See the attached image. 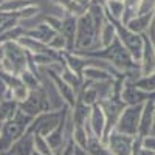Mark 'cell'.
Instances as JSON below:
<instances>
[{
	"mask_svg": "<svg viewBox=\"0 0 155 155\" xmlns=\"http://www.w3.org/2000/svg\"><path fill=\"white\" fill-rule=\"evenodd\" d=\"M73 53L78 54V56H82V58H93V59L104 61L109 65H112L113 68L121 71L123 74L134 70L135 67H140L134 62L130 53H129L126 50V47L121 44L118 36H116L113 39V42L106 48H95V50H88V51H73Z\"/></svg>",
	"mask_w": 155,
	"mask_h": 155,
	"instance_id": "obj_1",
	"label": "cell"
},
{
	"mask_svg": "<svg viewBox=\"0 0 155 155\" xmlns=\"http://www.w3.org/2000/svg\"><path fill=\"white\" fill-rule=\"evenodd\" d=\"M31 121H33V116H28L20 109L14 113L12 118L3 121L2 135H0V155L8 153L11 146L14 144L23 134H27Z\"/></svg>",
	"mask_w": 155,
	"mask_h": 155,
	"instance_id": "obj_2",
	"label": "cell"
},
{
	"mask_svg": "<svg viewBox=\"0 0 155 155\" xmlns=\"http://www.w3.org/2000/svg\"><path fill=\"white\" fill-rule=\"evenodd\" d=\"M95 48H98V34H96L92 17H90L88 12H85L84 16L78 17L76 41H74L73 51H88V50H95Z\"/></svg>",
	"mask_w": 155,
	"mask_h": 155,
	"instance_id": "obj_3",
	"label": "cell"
},
{
	"mask_svg": "<svg viewBox=\"0 0 155 155\" xmlns=\"http://www.w3.org/2000/svg\"><path fill=\"white\" fill-rule=\"evenodd\" d=\"M70 113V107H64L61 110H50L44 112L41 115H37L36 118H33L30 127H28V134H39L42 137H47L50 132H53L54 129L59 126V123L65 118Z\"/></svg>",
	"mask_w": 155,
	"mask_h": 155,
	"instance_id": "obj_4",
	"label": "cell"
},
{
	"mask_svg": "<svg viewBox=\"0 0 155 155\" xmlns=\"http://www.w3.org/2000/svg\"><path fill=\"white\" fill-rule=\"evenodd\" d=\"M110 20V19H107ZM113 25H115V30H116V36L121 41V44L126 47V50L130 53L134 62L137 65H140V61H141V56H143V36L140 34H135L132 33L130 30H127L121 22H115V20H110Z\"/></svg>",
	"mask_w": 155,
	"mask_h": 155,
	"instance_id": "obj_5",
	"label": "cell"
},
{
	"mask_svg": "<svg viewBox=\"0 0 155 155\" xmlns=\"http://www.w3.org/2000/svg\"><path fill=\"white\" fill-rule=\"evenodd\" d=\"M141 112H143V106H126L115 126V132H120L129 137H137Z\"/></svg>",
	"mask_w": 155,
	"mask_h": 155,
	"instance_id": "obj_6",
	"label": "cell"
},
{
	"mask_svg": "<svg viewBox=\"0 0 155 155\" xmlns=\"http://www.w3.org/2000/svg\"><path fill=\"white\" fill-rule=\"evenodd\" d=\"M98 104L102 109L104 116H106V134H104V138H102V141H106V138L115 130V126L118 123V118H120V115L126 106L121 101L120 95H112L107 99L99 101Z\"/></svg>",
	"mask_w": 155,
	"mask_h": 155,
	"instance_id": "obj_7",
	"label": "cell"
},
{
	"mask_svg": "<svg viewBox=\"0 0 155 155\" xmlns=\"http://www.w3.org/2000/svg\"><path fill=\"white\" fill-rule=\"evenodd\" d=\"M19 109L23 113H27L28 116H33V118H36L37 115H41L44 112L53 110V109H51V104H50V99H48L45 90H44V87L31 90L28 99L25 101V102H22V104L19 106Z\"/></svg>",
	"mask_w": 155,
	"mask_h": 155,
	"instance_id": "obj_8",
	"label": "cell"
},
{
	"mask_svg": "<svg viewBox=\"0 0 155 155\" xmlns=\"http://www.w3.org/2000/svg\"><path fill=\"white\" fill-rule=\"evenodd\" d=\"M41 71L48 78L51 82H53V85L56 87L59 96L62 98L64 102H65V106L70 107V109H73L74 104H76V99H78V93L74 92V90L65 81H62V78L54 70H51V68H41Z\"/></svg>",
	"mask_w": 155,
	"mask_h": 155,
	"instance_id": "obj_9",
	"label": "cell"
},
{
	"mask_svg": "<svg viewBox=\"0 0 155 155\" xmlns=\"http://www.w3.org/2000/svg\"><path fill=\"white\" fill-rule=\"evenodd\" d=\"M3 48H5V58L11 62V65L14 67V71H16L17 76L23 70H27L30 53H27L17 42H8V44L3 45Z\"/></svg>",
	"mask_w": 155,
	"mask_h": 155,
	"instance_id": "obj_10",
	"label": "cell"
},
{
	"mask_svg": "<svg viewBox=\"0 0 155 155\" xmlns=\"http://www.w3.org/2000/svg\"><path fill=\"white\" fill-rule=\"evenodd\" d=\"M120 98L124 102V106H144L147 101L155 99V95L146 93L143 90H140L138 87H135L132 82L124 81Z\"/></svg>",
	"mask_w": 155,
	"mask_h": 155,
	"instance_id": "obj_11",
	"label": "cell"
},
{
	"mask_svg": "<svg viewBox=\"0 0 155 155\" xmlns=\"http://www.w3.org/2000/svg\"><path fill=\"white\" fill-rule=\"evenodd\" d=\"M104 143L107 144L112 155H132V143L134 137H129L120 132H112Z\"/></svg>",
	"mask_w": 155,
	"mask_h": 155,
	"instance_id": "obj_12",
	"label": "cell"
},
{
	"mask_svg": "<svg viewBox=\"0 0 155 155\" xmlns=\"http://www.w3.org/2000/svg\"><path fill=\"white\" fill-rule=\"evenodd\" d=\"M85 129L90 137H95L98 140L104 138L106 134V116L104 112L99 107V104H95L92 107V112H90V118L85 124Z\"/></svg>",
	"mask_w": 155,
	"mask_h": 155,
	"instance_id": "obj_13",
	"label": "cell"
},
{
	"mask_svg": "<svg viewBox=\"0 0 155 155\" xmlns=\"http://www.w3.org/2000/svg\"><path fill=\"white\" fill-rule=\"evenodd\" d=\"M143 56L140 61V71L141 76H147L155 73V47L149 41L147 34H143Z\"/></svg>",
	"mask_w": 155,
	"mask_h": 155,
	"instance_id": "obj_14",
	"label": "cell"
},
{
	"mask_svg": "<svg viewBox=\"0 0 155 155\" xmlns=\"http://www.w3.org/2000/svg\"><path fill=\"white\" fill-rule=\"evenodd\" d=\"M76 27H78V17H73L70 14H64L62 17V28L61 34L67 41V51L71 53L74 50V41H76Z\"/></svg>",
	"mask_w": 155,
	"mask_h": 155,
	"instance_id": "obj_15",
	"label": "cell"
},
{
	"mask_svg": "<svg viewBox=\"0 0 155 155\" xmlns=\"http://www.w3.org/2000/svg\"><path fill=\"white\" fill-rule=\"evenodd\" d=\"M153 112H155V99L147 101L143 106L140 118V127H138V135L140 137H147L152 132V124H153Z\"/></svg>",
	"mask_w": 155,
	"mask_h": 155,
	"instance_id": "obj_16",
	"label": "cell"
},
{
	"mask_svg": "<svg viewBox=\"0 0 155 155\" xmlns=\"http://www.w3.org/2000/svg\"><path fill=\"white\" fill-rule=\"evenodd\" d=\"M5 155H34V135L23 134Z\"/></svg>",
	"mask_w": 155,
	"mask_h": 155,
	"instance_id": "obj_17",
	"label": "cell"
},
{
	"mask_svg": "<svg viewBox=\"0 0 155 155\" xmlns=\"http://www.w3.org/2000/svg\"><path fill=\"white\" fill-rule=\"evenodd\" d=\"M25 36H28L31 39H36V41L48 45V42L56 36V31L53 28H50L47 23H39L33 28H25Z\"/></svg>",
	"mask_w": 155,
	"mask_h": 155,
	"instance_id": "obj_18",
	"label": "cell"
},
{
	"mask_svg": "<svg viewBox=\"0 0 155 155\" xmlns=\"http://www.w3.org/2000/svg\"><path fill=\"white\" fill-rule=\"evenodd\" d=\"M78 99L81 102H84L85 106L93 107L95 104L99 102V96H98V90H96V84L90 82V81H82V87L78 93Z\"/></svg>",
	"mask_w": 155,
	"mask_h": 155,
	"instance_id": "obj_19",
	"label": "cell"
},
{
	"mask_svg": "<svg viewBox=\"0 0 155 155\" xmlns=\"http://www.w3.org/2000/svg\"><path fill=\"white\" fill-rule=\"evenodd\" d=\"M90 112H92V107L85 106L84 102H81L79 99H76V104L73 109H70V120L71 124L76 126H85L88 118H90Z\"/></svg>",
	"mask_w": 155,
	"mask_h": 155,
	"instance_id": "obj_20",
	"label": "cell"
},
{
	"mask_svg": "<svg viewBox=\"0 0 155 155\" xmlns=\"http://www.w3.org/2000/svg\"><path fill=\"white\" fill-rule=\"evenodd\" d=\"M17 44L25 51H27V53H30L31 56H34V54H45V53H50V51H51L48 48V45L36 41V39H31L28 36H22L19 41H17Z\"/></svg>",
	"mask_w": 155,
	"mask_h": 155,
	"instance_id": "obj_21",
	"label": "cell"
},
{
	"mask_svg": "<svg viewBox=\"0 0 155 155\" xmlns=\"http://www.w3.org/2000/svg\"><path fill=\"white\" fill-rule=\"evenodd\" d=\"M150 19H152V12H150V14H138V16H135L134 19L129 20L124 27H126L127 30H130L132 33H135V34L143 36V34H146L147 30H149Z\"/></svg>",
	"mask_w": 155,
	"mask_h": 155,
	"instance_id": "obj_22",
	"label": "cell"
},
{
	"mask_svg": "<svg viewBox=\"0 0 155 155\" xmlns=\"http://www.w3.org/2000/svg\"><path fill=\"white\" fill-rule=\"evenodd\" d=\"M34 3L33 0H2L0 2V16H12L19 11Z\"/></svg>",
	"mask_w": 155,
	"mask_h": 155,
	"instance_id": "obj_23",
	"label": "cell"
},
{
	"mask_svg": "<svg viewBox=\"0 0 155 155\" xmlns=\"http://www.w3.org/2000/svg\"><path fill=\"white\" fill-rule=\"evenodd\" d=\"M106 17L115 22H123L124 17V0H107L104 3Z\"/></svg>",
	"mask_w": 155,
	"mask_h": 155,
	"instance_id": "obj_24",
	"label": "cell"
},
{
	"mask_svg": "<svg viewBox=\"0 0 155 155\" xmlns=\"http://www.w3.org/2000/svg\"><path fill=\"white\" fill-rule=\"evenodd\" d=\"M116 37V30L115 25L110 20H106L104 25L101 27V30L98 31V48H106L109 47L113 39Z\"/></svg>",
	"mask_w": 155,
	"mask_h": 155,
	"instance_id": "obj_25",
	"label": "cell"
},
{
	"mask_svg": "<svg viewBox=\"0 0 155 155\" xmlns=\"http://www.w3.org/2000/svg\"><path fill=\"white\" fill-rule=\"evenodd\" d=\"M61 78H62V81H65L76 93H79V90H81V87H82V78L79 76V74H76L67 64H64V67L61 68V71L58 73Z\"/></svg>",
	"mask_w": 155,
	"mask_h": 155,
	"instance_id": "obj_26",
	"label": "cell"
},
{
	"mask_svg": "<svg viewBox=\"0 0 155 155\" xmlns=\"http://www.w3.org/2000/svg\"><path fill=\"white\" fill-rule=\"evenodd\" d=\"M87 153L88 155H112V152L109 150L107 144L102 140H98L95 137L88 138V144H87Z\"/></svg>",
	"mask_w": 155,
	"mask_h": 155,
	"instance_id": "obj_27",
	"label": "cell"
},
{
	"mask_svg": "<svg viewBox=\"0 0 155 155\" xmlns=\"http://www.w3.org/2000/svg\"><path fill=\"white\" fill-rule=\"evenodd\" d=\"M88 132L85 126H73V130H71V141L74 143V146L81 147V149H87V144H88Z\"/></svg>",
	"mask_w": 155,
	"mask_h": 155,
	"instance_id": "obj_28",
	"label": "cell"
},
{
	"mask_svg": "<svg viewBox=\"0 0 155 155\" xmlns=\"http://www.w3.org/2000/svg\"><path fill=\"white\" fill-rule=\"evenodd\" d=\"M143 0H124V17H123V25H126L130 19L140 14V6Z\"/></svg>",
	"mask_w": 155,
	"mask_h": 155,
	"instance_id": "obj_29",
	"label": "cell"
},
{
	"mask_svg": "<svg viewBox=\"0 0 155 155\" xmlns=\"http://www.w3.org/2000/svg\"><path fill=\"white\" fill-rule=\"evenodd\" d=\"M135 87H138L140 90H143L146 93L155 95V73L147 74V76H141L135 82H132Z\"/></svg>",
	"mask_w": 155,
	"mask_h": 155,
	"instance_id": "obj_30",
	"label": "cell"
},
{
	"mask_svg": "<svg viewBox=\"0 0 155 155\" xmlns=\"http://www.w3.org/2000/svg\"><path fill=\"white\" fill-rule=\"evenodd\" d=\"M17 110H19V104H16L12 99L0 101V121H6L12 118Z\"/></svg>",
	"mask_w": 155,
	"mask_h": 155,
	"instance_id": "obj_31",
	"label": "cell"
},
{
	"mask_svg": "<svg viewBox=\"0 0 155 155\" xmlns=\"http://www.w3.org/2000/svg\"><path fill=\"white\" fill-rule=\"evenodd\" d=\"M30 92L31 90L27 87V85H23L22 82L19 84V85H16V87H12L11 88V92H9V98L16 102V104H22V102H25L28 99V96H30Z\"/></svg>",
	"mask_w": 155,
	"mask_h": 155,
	"instance_id": "obj_32",
	"label": "cell"
},
{
	"mask_svg": "<svg viewBox=\"0 0 155 155\" xmlns=\"http://www.w3.org/2000/svg\"><path fill=\"white\" fill-rule=\"evenodd\" d=\"M34 135V153L39 155H53V150L50 149V144L45 137L39 135V134H33Z\"/></svg>",
	"mask_w": 155,
	"mask_h": 155,
	"instance_id": "obj_33",
	"label": "cell"
},
{
	"mask_svg": "<svg viewBox=\"0 0 155 155\" xmlns=\"http://www.w3.org/2000/svg\"><path fill=\"white\" fill-rule=\"evenodd\" d=\"M48 48L51 51H56V53H65L67 51V41L64 39V36L61 33H56V36L48 42Z\"/></svg>",
	"mask_w": 155,
	"mask_h": 155,
	"instance_id": "obj_34",
	"label": "cell"
},
{
	"mask_svg": "<svg viewBox=\"0 0 155 155\" xmlns=\"http://www.w3.org/2000/svg\"><path fill=\"white\" fill-rule=\"evenodd\" d=\"M39 12H41V8H39V5L31 3V5H28L27 8H23L22 11H19L17 14H12V16H16L19 20H23V19H33V17H36Z\"/></svg>",
	"mask_w": 155,
	"mask_h": 155,
	"instance_id": "obj_35",
	"label": "cell"
},
{
	"mask_svg": "<svg viewBox=\"0 0 155 155\" xmlns=\"http://www.w3.org/2000/svg\"><path fill=\"white\" fill-rule=\"evenodd\" d=\"M44 23H47L48 27L53 28L56 33H59L61 28H62V17H59V16H45Z\"/></svg>",
	"mask_w": 155,
	"mask_h": 155,
	"instance_id": "obj_36",
	"label": "cell"
},
{
	"mask_svg": "<svg viewBox=\"0 0 155 155\" xmlns=\"http://www.w3.org/2000/svg\"><path fill=\"white\" fill-rule=\"evenodd\" d=\"M155 9V0H143L140 6V14H150Z\"/></svg>",
	"mask_w": 155,
	"mask_h": 155,
	"instance_id": "obj_37",
	"label": "cell"
},
{
	"mask_svg": "<svg viewBox=\"0 0 155 155\" xmlns=\"http://www.w3.org/2000/svg\"><path fill=\"white\" fill-rule=\"evenodd\" d=\"M143 149L155 153V135H147L143 138Z\"/></svg>",
	"mask_w": 155,
	"mask_h": 155,
	"instance_id": "obj_38",
	"label": "cell"
},
{
	"mask_svg": "<svg viewBox=\"0 0 155 155\" xmlns=\"http://www.w3.org/2000/svg\"><path fill=\"white\" fill-rule=\"evenodd\" d=\"M9 92H11V88L9 85L0 78V101H5V99H11L9 98Z\"/></svg>",
	"mask_w": 155,
	"mask_h": 155,
	"instance_id": "obj_39",
	"label": "cell"
},
{
	"mask_svg": "<svg viewBox=\"0 0 155 155\" xmlns=\"http://www.w3.org/2000/svg\"><path fill=\"white\" fill-rule=\"evenodd\" d=\"M147 37H149V41L152 42V45L155 47V9L152 12V19H150V23H149V30H147Z\"/></svg>",
	"mask_w": 155,
	"mask_h": 155,
	"instance_id": "obj_40",
	"label": "cell"
},
{
	"mask_svg": "<svg viewBox=\"0 0 155 155\" xmlns=\"http://www.w3.org/2000/svg\"><path fill=\"white\" fill-rule=\"evenodd\" d=\"M74 2H76V3H79V5L84 6V8H88L90 5L95 2V0H74Z\"/></svg>",
	"mask_w": 155,
	"mask_h": 155,
	"instance_id": "obj_41",
	"label": "cell"
},
{
	"mask_svg": "<svg viewBox=\"0 0 155 155\" xmlns=\"http://www.w3.org/2000/svg\"><path fill=\"white\" fill-rule=\"evenodd\" d=\"M73 155H88V153H87L85 149H81V147L74 146V153H73Z\"/></svg>",
	"mask_w": 155,
	"mask_h": 155,
	"instance_id": "obj_42",
	"label": "cell"
},
{
	"mask_svg": "<svg viewBox=\"0 0 155 155\" xmlns=\"http://www.w3.org/2000/svg\"><path fill=\"white\" fill-rule=\"evenodd\" d=\"M3 59H5V48H3V45H0V64H2Z\"/></svg>",
	"mask_w": 155,
	"mask_h": 155,
	"instance_id": "obj_43",
	"label": "cell"
},
{
	"mask_svg": "<svg viewBox=\"0 0 155 155\" xmlns=\"http://www.w3.org/2000/svg\"><path fill=\"white\" fill-rule=\"evenodd\" d=\"M137 155H155V153H152V152H149V150H146V149H141Z\"/></svg>",
	"mask_w": 155,
	"mask_h": 155,
	"instance_id": "obj_44",
	"label": "cell"
},
{
	"mask_svg": "<svg viewBox=\"0 0 155 155\" xmlns=\"http://www.w3.org/2000/svg\"><path fill=\"white\" fill-rule=\"evenodd\" d=\"M150 135H155V112H153V124H152V132Z\"/></svg>",
	"mask_w": 155,
	"mask_h": 155,
	"instance_id": "obj_45",
	"label": "cell"
},
{
	"mask_svg": "<svg viewBox=\"0 0 155 155\" xmlns=\"http://www.w3.org/2000/svg\"><path fill=\"white\" fill-rule=\"evenodd\" d=\"M95 2H98V3H102V5H104V3L107 2V0H95Z\"/></svg>",
	"mask_w": 155,
	"mask_h": 155,
	"instance_id": "obj_46",
	"label": "cell"
},
{
	"mask_svg": "<svg viewBox=\"0 0 155 155\" xmlns=\"http://www.w3.org/2000/svg\"><path fill=\"white\" fill-rule=\"evenodd\" d=\"M2 127H3V121H0V135H2Z\"/></svg>",
	"mask_w": 155,
	"mask_h": 155,
	"instance_id": "obj_47",
	"label": "cell"
},
{
	"mask_svg": "<svg viewBox=\"0 0 155 155\" xmlns=\"http://www.w3.org/2000/svg\"><path fill=\"white\" fill-rule=\"evenodd\" d=\"M34 155H39V153H34ZM53 155H59V153H53Z\"/></svg>",
	"mask_w": 155,
	"mask_h": 155,
	"instance_id": "obj_48",
	"label": "cell"
}]
</instances>
